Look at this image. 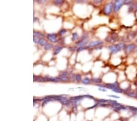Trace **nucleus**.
<instances>
[{
  "mask_svg": "<svg viewBox=\"0 0 137 121\" xmlns=\"http://www.w3.org/2000/svg\"><path fill=\"white\" fill-rule=\"evenodd\" d=\"M124 4V1L122 0H118V1H116L114 4V11L115 12H117L118 10L120 9V8L122 7V5Z\"/></svg>",
  "mask_w": 137,
  "mask_h": 121,
  "instance_id": "4",
  "label": "nucleus"
},
{
  "mask_svg": "<svg viewBox=\"0 0 137 121\" xmlns=\"http://www.w3.org/2000/svg\"><path fill=\"white\" fill-rule=\"evenodd\" d=\"M84 96H85V97H87V98H89V99H93V100H95V98H94L93 97L91 96V95H88V94L85 95Z\"/></svg>",
  "mask_w": 137,
  "mask_h": 121,
  "instance_id": "28",
  "label": "nucleus"
},
{
  "mask_svg": "<svg viewBox=\"0 0 137 121\" xmlns=\"http://www.w3.org/2000/svg\"><path fill=\"white\" fill-rule=\"evenodd\" d=\"M67 31L65 29H61V30H60V31L59 32V34L60 35V36H63V35H64L65 34L67 33Z\"/></svg>",
  "mask_w": 137,
  "mask_h": 121,
  "instance_id": "22",
  "label": "nucleus"
},
{
  "mask_svg": "<svg viewBox=\"0 0 137 121\" xmlns=\"http://www.w3.org/2000/svg\"><path fill=\"white\" fill-rule=\"evenodd\" d=\"M52 47V45L51 44H46V45L44 47V49H45V50H49L50 48H51Z\"/></svg>",
  "mask_w": 137,
  "mask_h": 121,
  "instance_id": "18",
  "label": "nucleus"
},
{
  "mask_svg": "<svg viewBox=\"0 0 137 121\" xmlns=\"http://www.w3.org/2000/svg\"><path fill=\"white\" fill-rule=\"evenodd\" d=\"M103 44V42L101 41V40H96V41L91 42L90 43L88 47V48H92V47H94L101 46Z\"/></svg>",
  "mask_w": 137,
  "mask_h": 121,
  "instance_id": "6",
  "label": "nucleus"
},
{
  "mask_svg": "<svg viewBox=\"0 0 137 121\" xmlns=\"http://www.w3.org/2000/svg\"><path fill=\"white\" fill-rule=\"evenodd\" d=\"M47 39L52 43L57 42V35L56 34H48L47 35Z\"/></svg>",
  "mask_w": 137,
  "mask_h": 121,
  "instance_id": "5",
  "label": "nucleus"
},
{
  "mask_svg": "<svg viewBox=\"0 0 137 121\" xmlns=\"http://www.w3.org/2000/svg\"><path fill=\"white\" fill-rule=\"evenodd\" d=\"M68 73L67 72V71H62L60 72V74H59V80L63 82H67L68 81Z\"/></svg>",
  "mask_w": 137,
  "mask_h": 121,
  "instance_id": "2",
  "label": "nucleus"
},
{
  "mask_svg": "<svg viewBox=\"0 0 137 121\" xmlns=\"http://www.w3.org/2000/svg\"><path fill=\"white\" fill-rule=\"evenodd\" d=\"M96 86H99V87H105V86H103V85H101V84H96Z\"/></svg>",
  "mask_w": 137,
  "mask_h": 121,
  "instance_id": "35",
  "label": "nucleus"
},
{
  "mask_svg": "<svg viewBox=\"0 0 137 121\" xmlns=\"http://www.w3.org/2000/svg\"><path fill=\"white\" fill-rule=\"evenodd\" d=\"M51 101H52V99H49V100H45L43 102V104H42V107H44V106L46 104H47V103L49 102H51Z\"/></svg>",
  "mask_w": 137,
  "mask_h": 121,
  "instance_id": "27",
  "label": "nucleus"
},
{
  "mask_svg": "<svg viewBox=\"0 0 137 121\" xmlns=\"http://www.w3.org/2000/svg\"><path fill=\"white\" fill-rule=\"evenodd\" d=\"M88 40L87 39L82 40V41H80V40H79V42H77L76 43V45H77V46L79 47H85L86 44L88 43Z\"/></svg>",
  "mask_w": 137,
  "mask_h": 121,
  "instance_id": "9",
  "label": "nucleus"
},
{
  "mask_svg": "<svg viewBox=\"0 0 137 121\" xmlns=\"http://www.w3.org/2000/svg\"><path fill=\"white\" fill-rule=\"evenodd\" d=\"M63 48H64V47H57V48H55L54 52V55H57V54L59 53L60 52H61L62 50H63Z\"/></svg>",
  "mask_w": 137,
  "mask_h": 121,
  "instance_id": "13",
  "label": "nucleus"
},
{
  "mask_svg": "<svg viewBox=\"0 0 137 121\" xmlns=\"http://www.w3.org/2000/svg\"><path fill=\"white\" fill-rule=\"evenodd\" d=\"M124 2L126 4H129L131 2V1H127V0H126V1H124Z\"/></svg>",
  "mask_w": 137,
  "mask_h": 121,
  "instance_id": "34",
  "label": "nucleus"
},
{
  "mask_svg": "<svg viewBox=\"0 0 137 121\" xmlns=\"http://www.w3.org/2000/svg\"><path fill=\"white\" fill-rule=\"evenodd\" d=\"M102 48H103V47H102V46H100V47L98 46L96 48V50H101Z\"/></svg>",
  "mask_w": 137,
  "mask_h": 121,
  "instance_id": "33",
  "label": "nucleus"
},
{
  "mask_svg": "<svg viewBox=\"0 0 137 121\" xmlns=\"http://www.w3.org/2000/svg\"><path fill=\"white\" fill-rule=\"evenodd\" d=\"M113 8V3L112 2H109V3H107L104 7V12L105 15H110L111 12V10H112Z\"/></svg>",
  "mask_w": 137,
  "mask_h": 121,
  "instance_id": "3",
  "label": "nucleus"
},
{
  "mask_svg": "<svg viewBox=\"0 0 137 121\" xmlns=\"http://www.w3.org/2000/svg\"><path fill=\"white\" fill-rule=\"evenodd\" d=\"M69 78H70V80L72 82L74 81L75 80V75H73V74H71L70 75H69Z\"/></svg>",
  "mask_w": 137,
  "mask_h": 121,
  "instance_id": "26",
  "label": "nucleus"
},
{
  "mask_svg": "<svg viewBox=\"0 0 137 121\" xmlns=\"http://www.w3.org/2000/svg\"><path fill=\"white\" fill-rule=\"evenodd\" d=\"M69 49V50H70V51H72V52H73V51H74L75 50H76V48H75L74 47H70Z\"/></svg>",
  "mask_w": 137,
  "mask_h": 121,
  "instance_id": "32",
  "label": "nucleus"
},
{
  "mask_svg": "<svg viewBox=\"0 0 137 121\" xmlns=\"http://www.w3.org/2000/svg\"><path fill=\"white\" fill-rule=\"evenodd\" d=\"M46 41L45 39H40V41L39 42H38V44H39L40 45L45 47V45H46Z\"/></svg>",
  "mask_w": 137,
  "mask_h": 121,
  "instance_id": "15",
  "label": "nucleus"
},
{
  "mask_svg": "<svg viewBox=\"0 0 137 121\" xmlns=\"http://www.w3.org/2000/svg\"><path fill=\"white\" fill-rule=\"evenodd\" d=\"M136 42H137V40H136Z\"/></svg>",
  "mask_w": 137,
  "mask_h": 121,
  "instance_id": "37",
  "label": "nucleus"
},
{
  "mask_svg": "<svg viewBox=\"0 0 137 121\" xmlns=\"http://www.w3.org/2000/svg\"><path fill=\"white\" fill-rule=\"evenodd\" d=\"M94 2H95V3H100V2H101V1H94Z\"/></svg>",
  "mask_w": 137,
  "mask_h": 121,
  "instance_id": "36",
  "label": "nucleus"
},
{
  "mask_svg": "<svg viewBox=\"0 0 137 121\" xmlns=\"http://www.w3.org/2000/svg\"></svg>",
  "mask_w": 137,
  "mask_h": 121,
  "instance_id": "38",
  "label": "nucleus"
},
{
  "mask_svg": "<svg viewBox=\"0 0 137 121\" xmlns=\"http://www.w3.org/2000/svg\"><path fill=\"white\" fill-rule=\"evenodd\" d=\"M91 81L90 79H89L88 78H84V79H82V84H86V85H87V84H89L90 83Z\"/></svg>",
  "mask_w": 137,
  "mask_h": 121,
  "instance_id": "12",
  "label": "nucleus"
},
{
  "mask_svg": "<svg viewBox=\"0 0 137 121\" xmlns=\"http://www.w3.org/2000/svg\"><path fill=\"white\" fill-rule=\"evenodd\" d=\"M33 41H34V42L35 43V44H38V42H39V41H40L39 37H37V36H34Z\"/></svg>",
  "mask_w": 137,
  "mask_h": 121,
  "instance_id": "21",
  "label": "nucleus"
},
{
  "mask_svg": "<svg viewBox=\"0 0 137 121\" xmlns=\"http://www.w3.org/2000/svg\"><path fill=\"white\" fill-rule=\"evenodd\" d=\"M77 37H78V34H77V33H72V38H71V40H76L77 39Z\"/></svg>",
  "mask_w": 137,
  "mask_h": 121,
  "instance_id": "20",
  "label": "nucleus"
},
{
  "mask_svg": "<svg viewBox=\"0 0 137 121\" xmlns=\"http://www.w3.org/2000/svg\"><path fill=\"white\" fill-rule=\"evenodd\" d=\"M78 102H77V101H73V105L75 107H77V105H78Z\"/></svg>",
  "mask_w": 137,
  "mask_h": 121,
  "instance_id": "31",
  "label": "nucleus"
},
{
  "mask_svg": "<svg viewBox=\"0 0 137 121\" xmlns=\"http://www.w3.org/2000/svg\"><path fill=\"white\" fill-rule=\"evenodd\" d=\"M75 80H76V81L78 82V83L81 81V75L80 74H76V75H75Z\"/></svg>",
  "mask_w": 137,
  "mask_h": 121,
  "instance_id": "16",
  "label": "nucleus"
},
{
  "mask_svg": "<svg viewBox=\"0 0 137 121\" xmlns=\"http://www.w3.org/2000/svg\"><path fill=\"white\" fill-rule=\"evenodd\" d=\"M34 36H37V37H45V36H44L43 34H41V33H40V32H38V31H34Z\"/></svg>",
  "mask_w": 137,
  "mask_h": 121,
  "instance_id": "14",
  "label": "nucleus"
},
{
  "mask_svg": "<svg viewBox=\"0 0 137 121\" xmlns=\"http://www.w3.org/2000/svg\"><path fill=\"white\" fill-rule=\"evenodd\" d=\"M85 97L84 95H80V96H76V97H71V100L73 101H78L81 100L82 99H83V98Z\"/></svg>",
  "mask_w": 137,
  "mask_h": 121,
  "instance_id": "11",
  "label": "nucleus"
},
{
  "mask_svg": "<svg viewBox=\"0 0 137 121\" xmlns=\"http://www.w3.org/2000/svg\"><path fill=\"white\" fill-rule=\"evenodd\" d=\"M92 82L95 83H97V84H99V83H101L102 82V79L101 78H92L91 80Z\"/></svg>",
  "mask_w": 137,
  "mask_h": 121,
  "instance_id": "17",
  "label": "nucleus"
},
{
  "mask_svg": "<svg viewBox=\"0 0 137 121\" xmlns=\"http://www.w3.org/2000/svg\"><path fill=\"white\" fill-rule=\"evenodd\" d=\"M64 1H62V0H56V1H54V3L56 5H60L64 3Z\"/></svg>",
  "mask_w": 137,
  "mask_h": 121,
  "instance_id": "19",
  "label": "nucleus"
},
{
  "mask_svg": "<svg viewBox=\"0 0 137 121\" xmlns=\"http://www.w3.org/2000/svg\"><path fill=\"white\" fill-rule=\"evenodd\" d=\"M88 34H84L82 36V37L80 38V41H82V40H86L87 39V38L88 37Z\"/></svg>",
  "mask_w": 137,
  "mask_h": 121,
  "instance_id": "24",
  "label": "nucleus"
},
{
  "mask_svg": "<svg viewBox=\"0 0 137 121\" xmlns=\"http://www.w3.org/2000/svg\"><path fill=\"white\" fill-rule=\"evenodd\" d=\"M125 48V45L124 44H119L117 45H112L108 47V50L111 53L115 54L120 52L121 50L124 49Z\"/></svg>",
  "mask_w": 137,
  "mask_h": 121,
  "instance_id": "1",
  "label": "nucleus"
},
{
  "mask_svg": "<svg viewBox=\"0 0 137 121\" xmlns=\"http://www.w3.org/2000/svg\"><path fill=\"white\" fill-rule=\"evenodd\" d=\"M127 95H128L129 97H134V98H136L137 97V95H136V94L134 93H132V92H128L127 94Z\"/></svg>",
  "mask_w": 137,
  "mask_h": 121,
  "instance_id": "23",
  "label": "nucleus"
},
{
  "mask_svg": "<svg viewBox=\"0 0 137 121\" xmlns=\"http://www.w3.org/2000/svg\"><path fill=\"white\" fill-rule=\"evenodd\" d=\"M135 48H136V47H135V45H134V44H130V45H128L126 47V49H125L126 53L127 54L130 53L132 51L135 50Z\"/></svg>",
  "mask_w": 137,
  "mask_h": 121,
  "instance_id": "8",
  "label": "nucleus"
},
{
  "mask_svg": "<svg viewBox=\"0 0 137 121\" xmlns=\"http://www.w3.org/2000/svg\"><path fill=\"white\" fill-rule=\"evenodd\" d=\"M45 79L46 81H51V82H55V83H57V82L59 81V78L57 77H52V76H48V75H46L45 76Z\"/></svg>",
  "mask_w": 137,
  "mask_h": 121,
  "instance_id": "7",
  "label": "nucleus"
},
{
  "mask_svg": "<svg viewBox=\"0 0 137 121\" xmlns=\"http://www.w3.org/2000/svg\"><path fill=\"white\" fill-rule=\"evenodd\" d=\"M106 87L108 89H111V91H113V92H117V93H121V92H123L121 89L119 88V87Z\"/></svg>",
  "mask_w": 137,
  "mask_h": 121,
  "instance_id": "10",
  "label": "nucleus"
},
{
  "mask_svg": "<svg viewBox=\"0 0 137 121\" xmlns=\"http://www.w3.org/2000/svg\"><path fill=\"white\" fill-rule=\"evenodd\" d=\"M108 96L110 97L115 98V99H119V98H120V97L117 96V95H108Z\"/></svg>",
  "mask_w": 137,
  "mask_h": 121,
  "instance_id": "29",
  "label": "nucleus"
},
{
  "mask_svg": "<svg viewBox=\"0 0 137 121\" xmlns=\"http://www.w3.org/2000/svg\"><path fill=\"white\" fill-rule=\"evenodd\" d=\"M88 48V47H79V48H78L77 49V51L78 52H81V51H82V50H85V49H87V48Z\"/></svg>",
  "mask_w": 137,
  "mask_h": 121,
  "instance_id": "25",
  "label": "nucleus"
},
{
  "mask_svg": "<svg viewBox=\"0 0 137 121\" xmlns=\"http://www.w3.org/2000/svg\"><path fill=\"white\" fill-rule=\"evenodd\" d=\"M98 90L100 91H102V92H106V91H107V90H106L105 89L103 88V87H99Z\"/></svg>",
  "mask_w": 137,
  "mask_h": 121,
  "instance_id": "30",
  "label": "nucleus"
}]
</instances>
